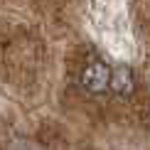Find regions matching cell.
<instances>
[{"label": "cell", "mask_w": 150, "mask_h": 150, "mask_svg": "<svg viewBox=\"0 0 150 150\" xmlns=\"http://www.w3.org/2000/svg\"><path fill=\"white\" fill-rule=\"evenodd\" d=\"M108 86L113 89L116 96L128 98L130 93H133V89H135V76H133V71H130V67H126V64L116 67V69L111 71V84Z\"/></svg>", "instance_id": "obj_2"}, {"label": "cell", "mask_w": 150, "mask_h": 150, "mask_svg": "<svg viewBox=\"0 0 150 150\" xmlns=\"http://www.w3.org/2000/svg\"><path fill=\"white\" fill-rule=\"evenodd\" d=\"M111 84V69L103 62H91L81 71V86L89 93H103Z\"/></svg>", "instance_id": "obj_1"}]
</instances>
